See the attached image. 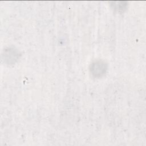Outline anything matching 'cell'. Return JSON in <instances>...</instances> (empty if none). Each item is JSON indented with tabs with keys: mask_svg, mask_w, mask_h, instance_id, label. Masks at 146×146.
Returning <instances> with one entry per match:
<instances>
[{
	"mask_svg": "<svg viewBox=\"0 0 146 146\" xmlns=\"http://www.w3.org/2000/svg\"><path fill=\"white\" fill-rule=\"evenodd\" d=\"M106 69V68L104 63L101 62H95L93 63L92 67H91L92 74L95 76H97V75L100 76L102 74H103L105 72Z\"/></svg>",
	"mask_w": 146,
	"mask_h": 146,
	"instance_id": "6da1fadb",
	"label": "cell"
}]
</instances>
